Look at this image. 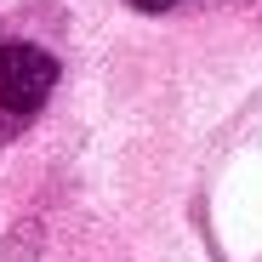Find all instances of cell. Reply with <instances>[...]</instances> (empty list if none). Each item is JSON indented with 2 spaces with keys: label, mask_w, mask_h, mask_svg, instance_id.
<instances>
[{
  "label": "cell",
  "mask_w": 262,
  "mask_h": 262,
  "mask_svg": "<svg viewBox=\"0 0 262 262\" xmlns=\"http://www.w3.org/2000/svg\"><path fill=\"white\" fill-rule=\"evenodd\" d=\"M52 85H57L52 52L23 46V40H17V46H0V108H6V114H34V108H46Z\"/></svg>",
  "instance_id": "obj_1"
},
{
  "label": "cell",
  "mask_w": 262,
  "mask_h": 262,
  "mask_svg": "<svg viewBox=\"0 0 262 262\" xmlns=\"http://www.w3.org/2000/svg\"><path fill=\"white\" fill-rule=\"evenodd\" d=\"M131 6H137V12H171L177 0H131Z\"/></svg>",
  "instance_id": "obj_2"
}]
</instances>
